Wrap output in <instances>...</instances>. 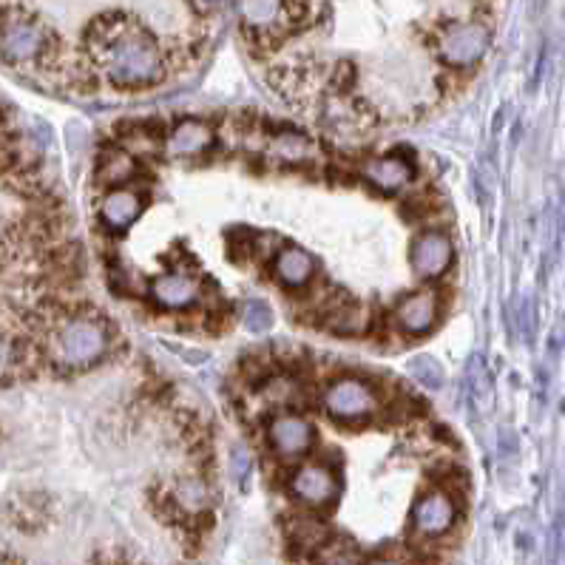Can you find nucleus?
Masks as SVG:
<instances>
[{
    "label": "nucleus",
    "mask_w": 565,
    "mask_h": 565,
    "mask_svg": "<svg viewBox=\"0 0 565 565\" xmlns=\"http://www.w3.org/2000/svg\"><path fill=\"white\" fill-rule=\"evenodd\" d=\"M290 495L307 509H327L338 495V477L327 463H301L290 475Z\"/></svg>",
    "instance_id": "obj_9"
},
{
    "label": "nucleus",
    "mask_w": 565,
    "mask_h": 565,
    "mask_svg": "<svg viewBox=\"0 0 565 565\" xmlns=\"http://www.w3.org/2000/svg\"><path fill=\"white\" fill-rule=\"evenodd\" d=\"M80 60L111 89L145 91L171 74V46L134 12L106 9L86 23Z\"/></svg>",
    "instance_id": "obj_1"
},
{
    "label": "nucleus",
    "mask_w": 565,
    "mask_h": 565,
    "mask_svg": "<svg viewBox=\"0 0 565 565\" xmlns=\"http://www.w3.org/2000/svg\"><path fill=\"white\" fill-rule=\"evenodd\" d=\"M49 228L32 216H0V321H29L46 304L52 267Z\"/></svg>",
    "instance_id": "obj_2"
},
{
    "label": "nucleus",
    "mask_w": 565,
    "mask_h": 565,
    "mask_svg": "<svg viewBox=\"0 0 565 565\" xmlns=\"http://www.w3.org/2000/svg\"><path fill=\"white\" fill-rule=\"evenodd\" d=\"M361 177L378 194H401L415 179V165L407 154H384L370 157L361 165Z\"/></svg>",
    "instance_id": "obj_14"
},
{
    "label": "nucleus",
    "mask_w": 565,
    "mask_h": 565,
    "mask_svg": "<svg viewBox=\"0 0 565 565\" xmlns=\"http://www.w3.org/2000/svg\"><path fill=\"white\" fill-rule=\"evenodd\" d=\"M37 361L57 372H83L100 364L108 353L111 333L106 318L91 310L43 307L32 324Z\"/></svg>",
    "instance_id": "obj_3"
},
{
    "label": "nucleus",
    "mask_w": 565,
    "mask_h": 565,
    "mask_svg": "<svg viewBox=\"0 0 565 565\" xmlns=\"http://www.w3.org/2000/svg\"><path fill=\"white\" fill-rule=\"evenodd\" d=\"M213 140H216V134H213L211 125L188 117V120H179L171 128L168 142H165V151L177 159H194L202 157L205 151H211Z\"/></svg>",
    "instance_id": "obj_17"
},
{
    "label": "nucleus",
    "mask_w": 565,
    "mask_h": 565,
    "mask_svg": "<svg viewBox=\"0 0 565 565\" xmlns=\"http://www.w3.org/2000/svg\"><path fill=\"white\" fill-rule=\"evenodd\" d=\"M0 565H15L12 560H6V557H0Z\"/></svg>",
    "instance_id": "obj_28"
},
{
    "label": "nucleus",
    "mask_w": 565,
    "mask_h": 565,
    "mask_svg": "<svg viewBox=\"0 0 565 565\" xmlns=\"http://www.w3.org/2000/svg\"><path fill=\"white\" fill-rule=\"evenodd\" d=\"M313 140L301 131H276L270 142H267V154L273 159H279L284 165H301L313 157Z\"/></svg>",
    "instance_id": "obj_19"
},
{
    "label": "nucleus",
    "mask_w": 565,
    "mask_h": 565,
    "mask_svg": "<svg viewBox=\"0 0 565 565\" xmlns=\"http://www.w3.org/2000/svg\"><path fill=\"white\" fill-rule=\"evenodd\" d=\"M441 316V301L435 290H412L404 299L395 304L392 318H395V327L404 333V336H426Z\"/></svg>",
    "instance_id": "obj_13"
},
{
    "label": "nucleus",
    "mask_w": 565,
    "mask_h": 565,
    "mask_svg": "<svg viewBox=\"0 0 565 565\" xmlns=\"http://www.w3.org/2000/svg\"><path fill=\"white\" fill-rule=\"evenodd\" d=\"M458 523V503L446 489H432L412 506V529L421 537H443Z\"/></svg>",
    "instance_id": "obj_11"
},
{
    "label": "nucleus",
    "mask_w": 565,
    "mask_h": 565,
    "mask_svg": "<svg viewBox=\"0 0 565 565\" xmlns=\"http://www.w3.org/2000/svg\"><path fill=\"white\" fill-rule=\"evenodd\" d=\"M145 211V196L137 188H111L103 199H100V208H97V219L100 225L111 233H123L128 230Z\"/></svg>",
    "instance_id": "obj_15"
},
{
    "label": "nucleus",
    "mask_w": 565,
    "mask_h": 565,
    "mask_svg": "<svg viewBox=\"0 0 565 565\" xmlns=\"http://www.w3.org/2000/svg\"><path fill=\"white\" fill-rule=\"evenodd\" d=\"M321 565H358V551L353 543L338 540V543H324L321 548Z\"/></svg>",
    "instance_id": "obj_24"
},
{
    "label": "nucleus",
    "mask_w": 565,
    "mask_h": 565,
    "mask_svg": "<svg viewBox=\"0 0 565 565\" xmlns=\"http://www.w3.org/2000/svg\"><path fill=\"white\" fill-rule=\"evenodd\" d=\"M367 565H404L401 560H395V557H375V560H370Z\"/></svg>",
    "instance_id": "obj_26"
},
{
    "label": "nucleus",
    "mask_w": 565,
    "mask_h": 565,
    "mask_svg": "<svg viewBox=\"0 0 565 565\" xmlns=\"http://www.w3.org/2000/svg\"><path fill=\"white\" fill-rule=\"evenodd\" d=\"M321 407L336 424H367L378 415V392L367 378L341 375L333 384H327Z\"/></svg>",
    "instance_id": "obj_7"
},
{
    "label": "nucleus",
    "mask_w": 565,
    "mask_h": 565,
    "mask_svg": "<svg viewBox=\"0 0 565 565\" xmlns=\"http://www.w3.org/2000/svg\"><path fill=\"white\" fill-rule=\"evenodd\" d=\"M452 259H455V248H452V239L446 230H424L415 236V242L409 248V265L421 279H441L452 267Z\"/></svg>",
    "instance_id": "obj_10"
},
{
    "label": "nucleus",
    "mask_w": 565,
    "mask_h": 565,
    "mask_svg": "<svg viewBox=\"0 0 565 565\" xmlns=\"http://www.w3.org/2000/svg\"><path fill=\"white\" fill-rule=\"evenodd\" d=\"M242 324L248 327L250 333H270V327H273V310L267 307L265 301H248V304L242 307Z\"/></svg>",
    "instance_id": "obj_23"
},
{
    "label": "nucleus",
    "mask_w": 565,
    "mask_h": 565,
    "mask_svg": "<svg viewBox=\"0 0 565 565\" xmlns=\"http://www.w3.org/2000/svg\"><path fill=\"white\" fill-rule=\"evenodd\" d=\"M267 443L282 460H296L313 446V424L299 412H279L267 424Z\"/></svg>",
    "instance_id": "obj_12"
},
{
    "label": "nucleus",
    "mask_w": 565,
    "mask_h": 565,
    "mask_svg": "<svg viewBox=\"0 0 565 565\" xmlns=\"http://www.w3.org/2000/svg\"><path fill=\"white\" fill-rule=\"evenodd\" d=\"M199 6L202 9H216V6H222V0H199Z\"/></svg>",
    "instance_id": "obj_27"
},
{
    "label": "nucleus",
    "mask_w": 565,
    "mask_h": 565,
    "mask_svg": "<svg viewBox=\"0 0 565 565\" xmlns=\"http://www.w3.org/2000/svg\"><path fill=\"white\" fill-rule=\"evenodd\" d=\"M171 503L177 506V512L196 517V514L208 512L211 506V489L202 477L196 475H182L174 480L171 486Z\"/></svg>",
    "instance_id": "obj_18"
},
{
    "label": "nucleus",
    "mask_w": 565,
    "mask_h": 565,
    "mask_svg": "<svg viewBox=\"0 0 565 565\" xmlns=\"http://www.w3.org/2000/svg\"><path fill=\"white\" fill-rule=\"evenodd\" d=\"M492 29L483 20H443L432 35V49L446 69L469 71L486 57Z\"/></svg>",
    "instance_id": "obj_6"
},
{
    "label": "nucleus",
    "mask_w": 565,
    "mask_h": 565,
    "mask_svg": "<svg viewBox=\"0 0 565 565\" xmlns=\"http://www.w3.org/2000/svg\"><path fill=\"white\" fill-rule=\"evenodd\" d=\"M313 0H236L242 35L256 49H279L284 40L310 29Z\"/></svg>",
    "instance_id": "obj_5"
},
{
    "label": "nucleus",
    "mask_w": 565,
    "mask_h": 565,
    "mask_svg": "<svg viewBox=\"0 0 565 565\" xmlns=\"http://www.w3.org/2000/svg\"><path fill=\"white\" fill-rule=\"evenodd\" d=\"M148 296L157 304L159 310H168V313H185V310H194L199 299H202V287L199 279L188 270H162L159 276L151 279L148 284Z\"/></svg>",
    "instance_id": "obj_8"
},
{
    "label": "nucleus",
    "mask_w": 565,
    "mask_h": 565,
    "mask_svg": "<svg viewBox=\"0 0 565 565\" xmlns=\"http://www.w3.org/2000/svg\"><path fill=\"white\" fill-rule=\"evenodd\" d=\"M18 159H20V148H18V131L9 120V114L0 108V182H9L15 179V171H18Z\"/></svg>",
    "instance_id": "obj_21"
},
{
    "label": "nucleus",
    "mask_w": 565,
    "mask_h": 565,
    "mask_svg": "<svg viewBox=\"0 0 565 565\" xmlns=\"http://www.w3.org/2000/svg\"><path fill=\"white\" fill-rule=\"evenodd\" d=\"M63 40L49 20L26 3L0 6V60L20 71H49L60 63Z\"/></svg>",
    "instance_id": "obj_4"
},
{
    "label": "nucleus",
    "mask_w": 565,
    "mask_h": 565,
    "mask_svg": "<svg viewBox=\"0 0 565 565\" xmlns=\"http://www.w3.org/2000/svg\"><path fill=\"white\" fill-rule=\"evenodd\" d=\"M409 375L418 384H424L426 389H438L443 384V367L438 364V358H432V355H415L409 361Z\"/></svg>",
    "instance_id": "obj_22"
},
{
    "label": "nucleus",
    "mask_w": 565,
    "mask_h": 565,
    "mask_svg": "<svg viewBox=\"0 0 565 565\" xmlns=\"http://www.w3.org/2000/svg\"><path fill=\"white\" fill-rule=\"evenodd\" d=\"M134 174H137V159L128 148H114L100 159V179L106 185H114V188L128 185V179H134Z\"/></svg>",
    "instance_id": "obj_20"
},
{
    "label": "nucleus",
    "mask_w": 565,
    "mask_h": 565,
    "mask_svg": "<svg viewBox=\"0 0 565 565\" xmlns=\"http://www.w3.org/2000/svg\"><path fill=\"white\" fill-rule=\"evenodd\" d=\"M270 267H273L276 282L287 290H307L318 273L316 256L310 250L299 248V245H282L279 253L273 256Z\"/></svg>",
    "instance_id": "obj_16"
},
{
    "label": "nucleus",
    "mask_w": 565,
    "mask_h": 565,
    "mask_svg": "<svg viewBox=\"0 0 565 565\" xmlns=\"http://www.w3.org/2000/svg\"><path fill=\"white\" fill-rule=\"evenodd\" d=\"M250 452L248 449H242V446H236L233 452H230V475L236 477V480H245L250 475Z\"/></svg>",
    "instance_id": "obj_25"
}]
</instances>
